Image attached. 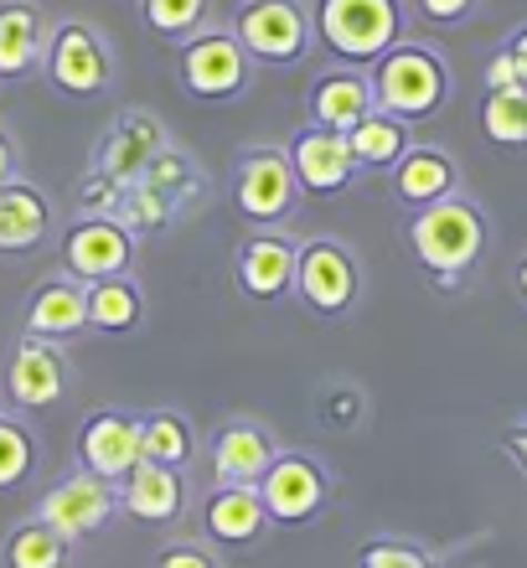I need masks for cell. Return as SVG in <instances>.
Masks as SVG:
<instances>
[{
    "label": "cell",
    "mask_w": 527,
    "mask_h": 568,
    "mask_svg": "<svg viewBox=\"0 0 527 568\" xmlns=\"http://www.w3.org/2000/svg\"><path fill=\"white\" fill-rule=\"evenodd\" d=\"M404 239L414 264L424 270V280L435 284L439 295H455V290H466V280L482 264L486 243H491V223H486L476 196L455 192L445 202H435V207L408 212Z\"/></svg>",
    "instance_id": "obj_1"
},
{
    "label": "cell",
    "mask_w": 527,
    "mask_h": 568,
    "mask_svg": "<svg viewBox=\"0 0 527 568\" xmlns=\"http://www.w3.org/2000/svg\"><path fill=\"white\" fill-rule=\"evenodd\" d=\"M367 78H373L377 109H388V114H398L408 124H429L455 99V73L445 52L429 42H408V37L398 47H388L367 68Z\"/></svg>",
    "instance_id": "obj_2"
},
{
    "label": "cell",
    "mask_w": 527,
    "mask_h": 568,
    "mask_svg": "<svg viewBox=\"0 0 527 568\" xmlns=\"http://www.w3.org/2000/svg\"><path fill=\"white\" fill-rule=\"evenodd\" d=\"M316 42L347 68H373L388 47L408 37L404 0H311Z\"/></svg>",
    "instance_id": "obj_3"
},
{
    "label": "cell",
    "mask_w": 527,
    "mask_h": 568,
    "mask_svg": "<svg viewBox=\"0 0 527 568\" xmlns=\"http://www.w3.org/2000/svg\"><path fill=\"white\" fill-rule=\"evenodd\" d=\"M42 78H47V89L62 93V99L93 104V99H104L120 83L114 42L93 21H83V16H62V21H52V37H47Z\"/></svg>",
    "instance_id": "obj_4"
},
{
    "label": "cell",
    "mask_w": 527,
    "mask_h": 568,
    "mask_svg": "<svg viewBox=\"0 0 527 568\" xmlns=\"http://www.w3.org/2000/svg\"><path fill=\"white\" fill-rule=\"evenodd\" d=\"M367 295V270L362 254L336 233L301 239V264H295V300L316 321H347Z\"/></svg>",
    "instance_id": "obj_5"
},
{
    "label": "cell",
    "mask_w": 527,
    "mask_h": 568,
    "mask_svg": "<svg viewBox=\"0 0 527 568\" xmlns=\"http://www.w3.org/2000/svg\"><path fill=\"white\" fill-rule=\"evenodd\" d=\"M233 37L259 68H301L316 52V11L311 0H239Z\"/></svg>",
    "instance_id": "obj_6"
},
{
    "label": "cell",
    "mask_w": 527,
    "mask_h": 568,
    "mask_svg": "<svg viewBox=\"0 0 527 568\" xmlns=\"http://www.w3.org/2000/svg\"><path fill=\"white\" fill-rule=\"evenodd\" d=\"M259 62L243 52V42L233 37V27H202L196 37L176 42V83L186 99L196 104H233L254 89Z\"/></svg>",
    "instance_id": "obj_7"
},
{
    "label": "cell",
    "mask_w": 527,
    "mask_h": 568,
    "mask_svg": "<svg viewBox=\"0 0 527 568\" xmlns=\"http://www.w3.org/2000/svg\"><path fill=\"white\" fill-rule=\"evenodd\" d=\"M233 212L254 227H285L301 207V176L290 165L285 145H243L233 155V181H227Z\"/></svg>",
    "instance_id": "obj_8"
},
{
    "label": "cell",
    "mask_w": 527,
    "mask_h": 568,
    "mask_svg": "<svg viewBox=\"0 0 527 568\" xmlns=\"http://www.w3.org/2000/svg\"><path fill=\"white\" fill-rule=\"evenodd\" d=\"M73 393V362L58 342H42V336H16L6 362H0V398L11 414H52V408L68 404Z\"/></svg>",
    "instance_id": "obj_9"
},
{
    "label": "cell",
    "mask_w": 527,
    "mask_h": 568,
    "mask_svg": "<svg viewBox=\"0 0 527 568\" xmlns=\"http://www.w3.org/2000/svg\"><path fill=\"white\" fill-rule=\"evenodd\" d=\"M58 264H62V274H73L83 284L135 274L140 239L120 217H89V212H78L73 223L58 227Z\"/></svg>",
    "instance_id": "obj_10"
},
{
    "label": "cell",
    "mask_w": 527,
    "mask_h": 568,
    "mask_svg": "<svg viewBox=\"0 0 527 568\" xmlns=\"http://www.w3.org/2000/svg\"><path fill=\"white\" fill-rule=\"evenodd\" d=\"M332 491H336L332 465L316 460L311 449H280L274 465L264 470V480H259L264 511H270V523H280V527L316 523L321 511L332 507Z\"/></svg>",
    "instance_id": "obj_11"
},
{
    "label": "cell",
    "mask_w": 527,
    "mask_h": 568,
    "mask_svg": "<svg viewBox=\"0 0 527 568\" xmlns=\"http://www.w3.org/2000/svg\"><path fill=\"white\" fill-rule=\"evenodd\" d=\"M114 511H120V486L104 476H93V470H83V465L68 470V476H58L47 486L42 501H37V517L73 542L104 532V527L114 523Z\"/></svg>",
    "instance_id": "obj_12"
},
{
    "label": "cell",
    "mask_w": 527,
    "mask_h": 568,
    "mask_svg": "<svg viewBox=\"0 0 527 568\" xmlns=\"http://www.w3.org/2000/svg\"><path fill=\"white\" fill-rule=\"evenodd\" d=\"M295 264H301V239L290 227H254L233 254V280L249 300L274 305L295 300Z\"/></svg>",
    "instance_id": "obj_13"
},
{
    "label": "cell",
    "mask_w": 527,
    "mask_h": 568,
    "mask_svg": "<svg viewBox=\"0 0 527 568\" xmlns=\"http://www.w3.org/2000/svg\"><path fill=\"white\" fill-rule=\"evenodd\" d=\"M166 145H171V130L161 124V114H151V109H120L114 124L93 140L89 165L104 171V176H114L120 186H130V181H140L151 171V161Z\"/></svg>",
    "instance_id": "obj_14"
},
{
    "label": "cell",
    "mask_w": 527,
    "mask_h": 568,
    "mask_svg": "<svg viewBox=\"0 0 527 568\" xmlns=\"http://www.w3.org/2000/svg\"><path fill=\"white\" fill-rule=\"evenodd\" d=\"M78 465L120 486L135 465H145V429L140 408H93L78 424Z\"/></svg>",
    "instance_id": "obj_15"
},
{
    "label": "cell",
    "mask_w": 527,
    "mask_h": 568,
    "mask_svg": "<svg viewBox=\"0 0 527 568\" xmlns=\"http://www.w3.org/2000/svg\"><path fill=\"white\" fill-rule=\"evenodd\" d=\"M285 155L295 165V176H301V192L305 196H342L352 192L362 181V165L352 155V140L342 130H321V124H305L295 135L285 140Z\"/></svg>",
    "instance_id": "obj_16"
},
{
    "label": "cell",
    "mask_w": 527,
    "mask_h": 568,
    "mask_svg": "<svg viewBox=\"0 0 527 568\" xmlns=\"http://www.w3.org/2000/svg\"><path fill=\"white\" fill-rule=\"evenodd\" d=\"M21 331L42 336V342H58V346L78 342L89 331V284L62 270L37 280L27 305H21Z\"/></svg>",
    "instance_id": "obj_17"
},
{
    "label": "cell",
    "mask_w": 527,
    "mask_h": 568,
    "mask_svg": "<svg viewBox=\"0 0 527 568\" xmlns=\"http://www.w3.org/2000/svg\"><path fill=\"white\" fill-rule=\"evenodd\" d=\"M280 445L274 434L259 419H227L212 429L207 439V465H212V486H259L264 470L274 465Z\"/></svg>",
    "instance_id": "obj_18"
},
{
    "label": "cell",
    "mask_w": 527,
    "mask_h": 568,
    "mask_svg": "<svg viewBox=\"0 0 527 568\" xmlns=\"http://www.w3.org/2000/svg\"><path fill=\"white\" fill-rule=\"evenodd\" d=\"M58 239V207L37 181L16 176L0 186V258H27Z\"/></svg>",
    "instance_id": "obj_19"
},
{
    "label": "cell",
    "mask_w": 527,
    "mask_h": 568,
    "mask_svg": "<svg viewBox=\"0 0 527 568\" xmlns=\"http://www.w3.org/2000/svg\"><path fill=\"white\" fill-rule=\"evenodd\" d=\"M373 109H377V93H373L367 68L336 62V68L311 78V89H305V124H321V130H342L347 135Z\"/></svg>",
    "instance_id": "obj_20"
},
{
    "label": "cell",
    "mask_w": 527,
    "mask_h": 568,
    "mask_svg": "<svg viewBox=\"0 0 527 568\" xmlns=\"http://www.w3.org/2000/svg\"><path fill=\"white\" fill-rule=\"evenodd\" d=\"M186 501H192V486H186V470H176V465L145 460L120 480V511L140 527L181 523V517H186Z\"/></svg>",
    "instance_id": "obj_21"
},
{
    "label": "cell",
    "mask_w": 527,
    "mask_h": 568,
    "mask_svg": "<svg viewBox=\"0 0 527 568\" xmlns=\"http://www.w3.org/2000/svg\"><path fill=\"white\" fill-rule=\"evenodd\" d=\"M52 16L42 0H0V83L42 78Z\"/></svg>",
    "instance_id": "obj_22"
},
{
    "label": "cell",
    "mask_w": 527,
    "mask_h": 568,
    "mask_svg": "<svg viewBox=\"0 0 527 568\" xmlns=\"http://www.w3.org/2000/svg\"><path fill=\"white\" fill-rule=\"evenodd\" d=\"M388 186L393 196H398V207L419 212V207H435V202H445V196L466 192V181H460V161H455L450 150L439 145H414L404 150V161L388 171Z\"/></svg>",
    "instance_id": "obj_23"
},
{
    "label": "cell",
    "mask_w": 527,
    "mask_h": 568,
    "mask_svg": "<svg viewBox=\"0 0 527 568\" xmlns=\"http://www.w3.org/2000/svg\"><path fill=\"white\" fill-rule=\"evenodd\" d=\"M270 511H264V496L259 486H212L207 501H202V532L212 542H227V548H249V542L264 538Z\"/></svg>",
    "instance_id": "obj_24"
},
{
    "label": "cell",
    "mask_w": 527,
    "mask_h": 568,
    "mask_svg": "<svg viewBox=\"0 0 527 568\" xmlns=\"http://www.w3.org/2000/svg\"><path fill=\"white\" fill-rule=\"evenodd\" d=\"M145 290H140L135 274H114V280L89 284V331L99 336H135L145 326Z\"/></svg>",
    "instance_id": "obj_25"
},
{
    "label": "cell",
    "mask_w": 527,
    "mask_h": 568,
    "mask_svg": "<svg viewBox=\"0 0 527 568\" xmlns=\"http://www.w3.org/2000/svg\"><path fill=\"white\" fill-rule=\"evenodd\" d=\"M347 140H352V155H357L362 176H367V171H373V176H388L393 165L404 161V150L414 145V124L388 114V109H373L357 130H347Z\"/></svg>",
    "instance_id": "obj_26"
},
{
    "label": "cell",
    "mask_w": 527,
    "mask_h": 568,
    "mask_svg": "<svg viewBox=\"0 0 527 568\" xmlns=\"http://www.w3.org/2000/svg\"><path fill=\"white\" fill-rule=\"evenodd\" d=\"M140 181H151L155 192H166L171 202H176V207L186 212V217H192L196 207H207V196H212L202 161H196V155H186V150H181L176 140H171V145L161 150V155H155L151 171H145Z\"/></svg>",
    "instance_id": "obj_27"
},
{
    "label": "cell",
    "mask_w": 527,
    "mask_h": 568,
    "mask_svg": "<svg viewBox=\"0 0 527 568\" xmlns=\"http://www.w3.org/2000/svg\"><path fill=\"white\" fill-rule=\"evenodd\" d=\"M6 568H73V538H62L58 527H47L42 517H27L6 532L0 548Z\"/></svg>",
    "instance_id": "obj_28"
},
{
    "label": "cell",
    "mask_w": 527,
    "mask_h": 568,
    "mask_svg": "<svg viewBox=\"0 0 527 568\" xmlns=\"http://www.w3.org/2000/svg\"><path fill=\"white\" fill-rule=\"evenodd\" d=\"M114 217H120V223L130 227L140 243H145V239H166L171 227L186 223V212H181L166 192H155L151 181H130V186H124V196H120V212H114Z\"/></svg>",
    "instance_id": "obj_29"
},
{
    "label": "cell",
    "mask_w": 527,
    "mask_h": 568,
    "mask_svg": "<svg viewBox=\"0 0 527 568\" xmlns=\"http://www.w3.org/2000/svg\"><path fill=\"white\" fill-rule=\"evenodd\" d=\"M140 429H145V460L186 470L196 449V429L181 408H140Z\"/></svg>",
    "instance_id": "obj_30"
},
{
    "label": "cell",
    "mask_w": 527,
    "mask_h": 568,
    "mask_svg": "<svg viewBox=\"0 0 527 568\" xmlns=\"http://www.w3.org/2000/svg\"><path fill=\"white\" fill-rule=\"evenodd\" d=\"M42 465V439L21 414H0V491H21Z\"/></svg>",
    "instance_id": "obj_31"
},
{
    "label": "cell",
    "mask_w": 527,
    "mask_h": 568,
    "mask_svg": "<svg viewBox=\"0 0 527 568\" xmlns=\"http://www.w3.org/2000/svg\"><path fill=\"white\" fill-rule=\"evenodd\" d=\"M212 16H217V0H140V21L161 42H186L202 27H212Z\"/></svg>",
    "instance_id": "obj_32"
},
{
    "label": "cell",
    "mask_w": 527,
    "mask_h": 568,
    "mask_svg": "<svg viewBox=\"0 0 527 568\" xmlns=\"http://www.w3.org/2000/svg\"><path fill=\"white\" fill-rule=\"evenodd\" d=\"M482 130L501 150H527V89L482 93Z\"/></svg>",
    "instance_id": "obj_33"
},
{
    "label": "cell",
    "mask_w": 527,
    "mask_h": 568,
    "mask_svg": "<svg viewBox=\"0 0 527 568\" xmlns=\"http://www.w3.org/2000/svg\"><path fill=\"white\" fill-rule=\"evenodd\" d=\"M316 424H326L332 434H357L367 424V393L347 377H336L316 393Z\"/></svg>",
    "instance_id": "obj_34"
},
{
    "label": "cell",
    "mask_w": 527,
    "mask_h": 568,
    "mask_svg": "<svg viewBox=\"0 0 527 568\" xmlns=\"http://www.w3.org/2000/svg\"><path fill=\"white\" fill-rule=\"evenodd\" d=\"M120 196H124L120 181L89 165V171L78 176V186H73V207L89 212V217H114V212H120Z\"/></svg>",
    "instance_id": "obj_35"
},
{
    "label": "cell",
    "mask_w": 527,
    "mask_h": 568,
    "mask_svg": "<svg viewBox=\"0 0 527 568\" xmlns=\"http://www.w3.org/2000/svg\"><path fill=\"white\" fill-rule=\"evenodd\" d=\"M357 568H435V564H429L424 548H414L404 538H373V542H362Z\"/></svg>",
    "instance_id": "obj_36"
},
{
    "label": "cell",
    "mask_w": 527,
    "mask_h": 568,
    "mask_svg": "<svg viewBox=\"0 0 527 568\" xmlns=\"http://www.w3.org/2000/svg\"><path fill=\"white\" fill-rule=\"evenodd\" d=\"M419 6V16L429 21V27H466V21H476V11H482V0H414Z\"/></svg>",
    "instance_id": "obj_37"
},
{
    "label": "cell",
    "mask_w": 527,
    "mask_h": 568,
    "mask_svg": "<svg viewBox=\"0 0 527 568\" xmlns=\"http://www.w3.org/2000/svg\"><path fill=\"white\" fill-rule=\"evenodd\" d=\"M155 568H223V564H217L202 542H166V548L155 554Z\"/></svg>",
    "instance_id": "obj_38"
},
{
    "label": "cell",
    "mask_w": 527,
    "mask_h": 568,
    "mask_svg": "<svg viewBox=\"0 0 527 568\" xmlns=\"http://www.w3.org/2000/svg\"><path fill=\"white\" fill-rule=\"evenodd\" d=\"M497 445H501V455L513 460L517 476H527V419H523V424H507Z\"/></svg>",
    "instance_id": "obj_39"
},
{
    "label": "cell",
    "mask_w": 527,
    "mask_h": 568,
    "mask_svg": "<svg viewBox=\"0 0 527 568\" xmlns=\"http://www.w3.org/2000/svg\"><path fill=\"white\" fill-rule=\"evenodd\" d=\"M16 176H21V145H16V135L0 124V186Z\"/></svg>",
    "instance_id": "obj_40"
},
{
    "label": "cell",
    "mask_w": 527,
    "mask_h": 568,
    "mask_svg": "<svg viewBox=\"0 0 527 568\" xmlns=\"http://www.w3.org/2000/svg\"><path fill=\"white\" fill-rule=\"evenodd\" d=\"M501 52H507V58L517 62V78H523V89H527V21L501 37Z\"/></svg>",
    "instance_id": "obj_41"
},
{
    "label": "cell",
    "mask_w": 527,
    "mask_h": 568,
    "mask_svg": "<svg viewBox=\"0 0 527 568\" xmlns=\"http://www.w3.org/2000/svg\"><path fill=\"white\" fill-rule=\"evenodd\" d=\"M513 295H517V305L527 311V254L513 264Z\"/></svg>",
    "instance_id": "obj_42"
},
{
    "label": "cell",
    "mask_w": 527,
    "mask_h": 568,
    "mask_svg": "<svg viewBox=\"0 0 527 568\" xmlns=\"http://www.w3.org/2000/svg\"><path fill=\"white\" fill-rule=\"evenodd\" d=\"M0 414H6V398H0Z\"/></svg>",
    "instance_id": "obj_43"
}]
</instances>
